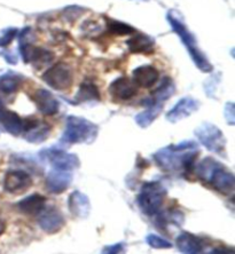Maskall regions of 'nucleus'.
I'll list each match as a JSON object with an SVG mask.
<instances>
[{
    "label": "nucleus",
    "instance_id": "7ed1b4c3",
    "mask_svg": "<svg viewBox=\"0 0 235 254\" xmlns=\"http://www.w3.org/2000/svg\"><path fill=\"white\" fill-rule=\"evenodd\" d=\"M166 18L173 32L177 33L182 44L185 45L186 50H187L189 57H191L194 64L196 65V68L200 69L202 72H211L212 69H214L212 64L209 62L206 54L197 46L195 36L186 27L181 14H179L177 10H169Z\"/></svg>",
    "mask_w": 235,
    "mask_h": 254
},
{
    "label": "nucleus",
    "instance_id": "9b49d317",
    "mask_svg": "<svg viewBox=\"0 0 235 254\" xmlns=\"http://www.w3.org/2000/svg\"><path fill=\"white\" fill-rule=\"evenodd\" d=\"M38 225L46 234H57L65 227L66 219L57 207H45L38 214Z\"/></svg>",
    "mask_w": 235,
    "mask_h": 254
},
{
    "label": "nucleus",
    "instance_id": "0eeeda50",
    "mask_svg": "<svg viewBox=\"0 0 235 254\" xmlns=\"http://www.w3.org/2000/svg\"><path fill=\"white\" fill-rule=\"evenodd\" d=\"M31 29L25 28L20 33V52L25 63H32L37 68H42L53 60V54L50 51L40 47H35L30 43Z\"/></svg>",
    "mask_w": 235,
    "mask_h": 254
},
{
    "label": "nucleus",
    "instance_id": "5701e85b",
    "mask_svg": "<svg viewBox=\"0 0 235 254\" xmlns=\"http://www.w3.org/2000/svg\"><path fill=\"white\" fill-rule=\"evenodd\" d=\"M126 44H128L129 50L132 53L148 54L154 51L155 42L154 38H152V37L144 35V33H139V35H136L131 39H129Z\"/></svg>",
    "mask_w": 235,
    "mask_h": 254
},
{
    "label": "nucleus",
    "instance_id": "b1692460",
    "mask_svg": "<svg viewBox=\"0 0 235 254\" xmlns=\"http://www.w3.org/2000/svg\"><path fill=\"white\" fill-rule=\"evenodd\" d=\"M163 110V103H155L152 106L147 107L146 110L141 111V113L137 114L134 117V122L136 124L141 127V128H147L154 123L158 116L161 115Z\"/></svg>",
    "mask_w": 235,
    "mask_h": 254
},
{
    "label": "nucleus",
    "instance_id": "4468645a",
    "mask_svg": "<svg viewBox=\"0 0 235 254\" xmlns=\"http://www.w3.org/2000/svg\"><path fill=\"white\" fill-rule=\"evenodd\" d=\"M73 180L74 177L70 171L53 169L47 174L45 185H46V189L48 192L59 195V193L65 192L72 186Z\"/></svg>",
    "mask_w": 235,
    "mask_h": 254
},
{
    "label": "nucleus",
    "instance_id": "a211bd4d",
    "mask_svg": "<svg viewBox=\"0 0 235 254\" xmlns=\"http://www.w3.org/2000/svg\"><path fill=\"white\" fill-rule=\"evenodd\" d=\"M111 96L121 101H128L137 94L136 84L126 77H119L109 86Z\"/></svg>",
    "mask_w": 235,
    "mask_h": 254
},
{
    "label": "nucleus",
    "instance_id": "ddd939ff",
    "mask_svg": "<svg viewBox=\"0 0 235 254\" xmlns=\"http://www.w3.org/2000/svg\"><path fill=\"white\" fill-rule=\"evenodd\" d=\"M200 106V101L192 98V96H185V98L178 101L176 106L169 113H166V121L169 123H172V124H176V123L189 117L195 111L199 110Z\"/></svg>",
    "mask_w": 235,
    "mask_h": 254
},
{
    "label": "nucleus",
    "instance_id": "f3484780",
    "mask_svg": "<svg viewBox=\"0 0 235 254\" xmlns=\"http://www.w3.org/2000/svg\"><path fill=\"white\" fill-rule=\"evenodd\" d=\"M68 208L75 218L86 219L91 212V201L85 193L75 190L68 197Z\"/></svg>",
    "mask_w": 235,
    "mask_h": 254
},
{
    "label": "nucleus",
    "instance_id": "6ab92c4d",
    "mask_svg": "<svg viewBox=\"0 0 235 254\" xmlns=\"http://www.w3.org/2000/svg\"><path fill=\"white\" fill-rule=\"evenodd\" d=\"M179 252L186 254H199L204 250V242L196 235L182 231L176 240Z\"/></svg>",
    "mask_w": 235,
    "mask_h": 254
},
{
    "label": "nucleus",
    "instance_id": "c756f323",
    "mask_svg": "<svg viewBox=\"0 0 235 254\" xmlns=\"http://www.w3.org/2000/svg\"><path fill=\"white\" fill-rule=\"evenodd\" d=\"M126 251V245L123 242L116 243V244L104 246L102 250V253H108V254H117V253H123Z\"/></svg>",
    "mask_w": 235,
    "mask_h": 254
},
{
    "label": "nucleus",
    "instance_id": "f8f14e48",
    "mask_svg": "<svg viewBox=\"0 0 235 254\" xmlns=\"http://www.w3.org/2000/svg\"><path fill=\"white\" fill-rule=\"evenodd\" d=\"M32 186V178L25 171L13 170L9 171L3 179V189L7 192L18 195L23 193Z\"/></svg>",
    "mask_w": 235,
    "mask_h": 254
},
{
    "label": "nucleus",
    "instance_id": "7c9ffc66",
    "mask_svg": "<svg viewBox=\"0 0 235 254\" xmlns=\"http://www.w3.org/2000/svg\"><path fill=\"white\" fill-rule=\"evenodd\" d=\"M234 103L233 102H227L225 104V113H224V116H225L227 123L229 125L233 126L235 124V114H234Z\"/></svg>",
    "mask_w": 235,
    "mask_h": 254
},
{
    "label": "nucleus",
    "instance_id": "cd10ccee",
    "mask_svg": "<svg viewBox=\"0 0 235 254\" xmlns=\"http://www.w3.org/2000/svg\"><path fill=\"white\" fill-rule=\"evenodd\" d=\"M108 29H109L110 32L118 36H128L136 31V29L130 27L129 24L122 23V22L115 20H108Z\"/></svg>",
    "mask_w": 235,
    "mask_h": 254
},
{
    "label": "nucleus",
    "instance_id": "39448f33",
    "mask_svg": "<svg viewBox=\"0 0 235 254\" xmlns=\"http://www.w3.org/2000/svg\"><path fill=\"white\" fill-rule=\"evenodd\" d=\"M166 197V189L157 181L146 182L141 187L137 198L140 211L147 216H153L159 213L164 198Z\"/></svg>",
    "mask_w": 235,
    "mask_h": 254
},
{
    "label": "nucleus",
    "instance_id": "6e6552de",
    "mask_svg": "<svg viewBox=\"0 0 235 254\" xmlns=\"http://www.w3.org/2000/svg\"><path fill=\"white\" fill-rule=\"evenodd\" d=\"M39 157L57 170L73 172L80 166V160L78 156L70 154L63 149L45 148L39 151Z\"/></svg>",
    "mask_w": 235,
    "mask_h": 254
},
{
    "label": "nucleus",
    "instance_id": "1a4fd4ad",
    "mask_svg": "<svg viewBox=\"0 0 235 254\" xmlns=\"http://www.w3.org/2000/svg\"><path fill=\"white\" fill-rule=\"evenodd\" d=\"M43 80L55 91H65L73 84L72 69L66 63H57L45 71Z\"/></svg>",
    "mask_w": 235,
    "mask_h": 254
},
{
    "label": "nucleus",
    "instance_id": "c85d7f7f",
    "mask_svg": "<svg viewBox=\"0 0 235 254\" xmlns=\"http://www.w3.org/2000/svg\"><path fill=\"white\" fill-rule=\"evenodd\" d=\"M17 35L16 28H7L0 32V47H6L13 42Z\"/></svg>",
    "mask_w": 235,
    "mask_h": 254
},
{
    "label": "nucleus",
    "instance_id": "4be33fe9",
    "mask_svg": "<svg viewBox=\"0 0 235 254\" xmlns=\"http://www.w3.org/2000/svg\"><path fill=\"white\" fill-rule=\"evenodd\" d=\"M45 207H46V197L39 193H32L17 203V208L20 212L27 215H38Z\"/></svg>",
    "mask_w": 235,
    "mask_h": 254
},
{
    "label": "nucleus",
    "instance_id": "f257e3e1",
    "mask_svg": "<svg viewBox=\"0 0 235 254\" xmlns=\"http://www.w3.org/2000/svg\"><path fill=\"white\" fill-rule=\"evenodd\" d=\"M200 155L199 144L195 141L185 140L177 144H170L156 151L154 158L159 169L170 173H184L187 175L195 169V162Z\"/></svg>",
    "mask_w": 235,
    "mask_h": 254
},
{
    "label": "nucleus",
    "instance_id": "aec40b11",
    "mask_svg": "<svg viewBox=\"0 0 235 254\" xmlns=\"http://www.w3.org/2000/svg\"><path fill=\"white\" fill-rule=\"evenodd\" d=\"M174 92H176V86H174L172 79L165 77L163 78L161 85L155 89L154 93H152L149 98L141 101V104L145 107H149L155 103H163L166 100H169L174 94Z\"/></svg>",
    "mask_w": 235,
    "mask_h": 254
},
{
    "label": "nucleus",
    "instance_id": "473e14b6",
    "mask_svg": "<svg viewBox=\"0 0 235 254\" xmlns=\"http://www.w3.org/2000/svg\"><path fill=\"white\" fill-rule=\"evenodd\" d=\"M5 230H6V221L3 220L2 216L0 215V236L5 233Z\"/></svg>",
    "mask_w": 235,
    "mask_h": 254
},
{
    "label": "nucleus",
    "instance_id": "412c9836",
    "mask_svg": "<svg viewBox=\"0 0 235 254\" xmlns=\"http://www.w3.org/2000/svg\"><path fill=\"white\" fill-rule=\"evenodd\" d=\"M159 73L153 65H141L133 70V83L139 87L149 88L157 83Z\"/></svg>",
    "mask_w": 235,
    "mask_h": 254
},
{
    "label": "nucleus",
    "instance_id": "a878e982",
    "mask_svg": "<svg viewBox=\"0 0 235 254\" xmlns=\"http://www.w3.org/2000/svg\"><path fill=\"white\" fill-rule=\"evenodd\" d=\"M22 84V77L14 72H7L0 76V92L3 94H13L17 92Z\"/></svg>",
    "mask_w": 235,
    "mask_h": 254
},
{
    "label": "nucleus",
    "instance_id": "f03ea898",
    "mask_svg": "<svg viewBox=\"0 0 235 254\" xmlns=\"http://www.w3.org/2000/svg\"><path fill=\"white\" fill-rule=\"evenodd\" d=\"M197 177L224 196H231L235 190V177L212 157H206L196 167Z\"/></svg>",
    "mask_w": 235,
    "mask_h": 254
},
{
    "label": "nucleus",
    "instance_id": "423d86ee",
    "mask_svg": "<svg viewBox=\"0 0 235 254\" xmlns=\"http://www.w3.org/2000/svg\"><path fill=\"white\" fill-rule=\"evenodd\" d=\"M194 134H195L197 141L209 151L219 156L226 155V137L224 136L219 127L209 122H204L196 127Z\"/></svg>",
    "mask_w": 235,
    "mask_h": 254
},
{
    "label": "nucleus",
    "instance_id": "20e7f679",
    "mask_svg": "<svg viewBox=\"0 0 235 254\" xmlns=\"http://www.w3.org/2000/svg\"><path fill=\"white\" fill-rule=\"evenodd\" d=\"M99 127L86 118L69 116L66 121V128L60 143L62 144H91L96 140Z\"/></svg>",
    "mask_w": 235,
    "mask_h": 254
},
{
    "label": "nucleus",
    "instance_id": "dca6fc26",
    "mask_svg": "<svg viewBox=\"0 0 235 254\" xmlns=\"http://www.w3.org/2000/svg\"><path fill=\"white\" fill-rule=\"evenodd\" d=\"M0 125L3 127L7 133L12 134L14 136L20 135L22 128H23V119L16 113L9 110L3 104L1 99H0Z\"/></svg>",
    "mask_w": 235,
    "mask_h": 254
},
{
    "label": "nucleus",
    "instance_id": "9d476101",
    "mask_svg": "<svg viewBox=\"0 0 235 254\" xmlns=\"http://www.w3.org/2000/svg\"><path fill=\"white\" fill-rule=\"evenodd\" d=\"M23 139L29 143H42L50 136L51 126L39 119L27 118L23 119Z\"/></svg>",
    "mask_w": 235,
    "mask_h": 254
},
{
    "label": "nucleus",
    "instance_id": "393cba45",
    "mask_svg": "<svg viewBox=\"0 0 235 254\" xmlns=\"http://www.w3.org/2000/svg\"><path fill=\"white\" fill-rule=\"evenodd\" d=\"M100 101V93L99 89L93 83H83L78 89L76 98H75V103H83V102H96Z\"/></svg>",
    "mask_w": 235,
    "mask_h": 254
},
{
    "label": "nucleus",
    "instance_id": "2f4dec72",
    "mask_svg": "<svg viewBox=\"0 0 235 254\" xmlns=\"http://www.w3.org/2000/svg\"><path fill=\"white\" fill-rule=\"evenodd\" d=\"M2 57H5L3 59H5L8 63H12V64H16V63H17V59H16V57H14L13 54L2 53Z\"/></svg>",
    "mask_w": 235,
    "mask_h": 254
},
{
    "label": "nucleus",
    "instance_id": "2eb2a0df",
    "mask_svg": "<svg viewBox=\"0 0 235 254\" xmlns=\"http://www.w3.org/2000/svg\"><path fill=\"white\" fill-rule=\"evenodd\" d=\"M31 100L37 107V110L45 116H53L59 113L60 102L50 91L39 88L31 95Z\"/></svg>",
    "mask_w": 235,
    "mask_h": 254
},
{
    "label": "nucleus",
    "instance_id": "72a5a7b5",
    "mask_svg": "<svg viewBox=\"0 0 235 254\" xmlns=\"http://www.w3.org/2000/svg\"><path fill=\"white\" fill-rule=\"evenodd\" d=\"M211 253H234V251H227L225 249H215Z\"/></svg>",
    "mask_w": 235,
    "mask_h": 254
},
{
    "label": "nucleus",
    "instance_id": "bb28decb",
    "mask_svg": "<svg viewBox=\"0 0 235 254\" xmlns=\"http://www.w3.org/2000/svg\"><path fill=\"white\" fill-rule=\"evenodd\" d=\"M145 241H146L148 246H151L152 249L155 250H166L171 249L173 246L172 243L156 234H148L146 238H145Z\"/></svg>",
    "mask_w": 235,
    "mask_h": 254
}]
</instances>
